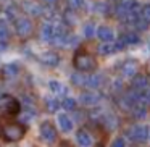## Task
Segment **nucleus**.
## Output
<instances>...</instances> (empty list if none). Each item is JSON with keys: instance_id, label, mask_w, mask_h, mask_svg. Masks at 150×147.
Listing matches in <instances>:
<instances>
[{"instance_id": "obj_4", "label": "nucleus", "mask_w": 150, "mask_h": 147, "mask_svg": "<svg viewBox=\"0 0 150 147\" xmlns=\"http://www.w3.org/2000/svg\"><path fill=\"white\" fill-rule=\"evenodd\" d=\"M149 131L150 129L145 124H136V126H132L127 131V136H129V139L134 141V142H145V141L149 139Z\"/></svg>"}, {"instance_id": "obj_27", "label": "nucleus", "mask_w": 150, "mask_h": 147, "mask_svg": "<svg viewBox=\"0 0 150 147\" xmlns=\"http://www.w3.org/2000/svg\"><path fill=\"white\" fill-rule=\"evenodd\" d=\"M139 16L142 18V20H145L147 23L150 24V4H147V5H144V7H140Z\"/></svg>"}, {"instance_id": "obj_6", "label": "nucleus", "mask_w": 150, "mask_h": 147, "mask_svg": "<svg viewBox=\"0 0 150 147\" xmlns=\"http://www.w3.org/2000/svg\"><path fill=\"white\" fill-rule=\"evenodd\" d=\"M120 71H121V76H123V78H134V76L139 73V63H137L136 60L129 58L121 65Z\"/></svg>"}, {"instance_id": "obj_24", "label": "nucleus", "mask_w": 150, "mask_h": 147, "mask_svg": "<svg viewBox=\"0 0 150 147\" xmlns=\"http://www.w3.org/2000/svg\"><path fill=\"white\" fill-rule=\"evenodd\" d=\"M60 105H62L65 110L73 111V110H76V105H78V104H76V99H73V97H65V99H63V102H62Z\"/></svg>"}, {"instance_id": "obj_35", "label": "nucleus", "mask_w": 150, "mask_h": 147, "mask_svg": "<svg viewBox=\"0 0 150 147\" xmlns=\"http://www.w3.org/2000/svg\"><path fill=\"white\" fill-rule=\"evenodd\" d=\"M0 11H2V8H0Z\"/></svg>"}, {"instance_id": "obj_30", "label": "nucleus", "mask_w": 150, "mask_h": 147, "mask_svg": "<svg viewBox=\"0 0 150 147\" xmlns=\"http://www.w3.org/2000/svg\"><path fill=\"white\" fill-rule=\"evenodd\" d=\"M65 20H66V23H68V24L78 23V18L73 15V10H69V11H66V13H65Z\"/></svg>"}, {"instance_id": "obj_22", "label": "nucleus", "mask_w": 150, "mask_h": 147, "mask_svg": "<svg viewBox=\"0 0 150 147\" xmlns=\"http://www.w3.org/2000/svg\"><path fill=\"white\" fill-rule=\"evenodd\" d=\"M97 50H98V53H100V55H103V57L111 55V53H116V52H115V45H113L111 42H103V44H100Z\"/></svg>"}, {"instance_id": "obj_33", "label": "nucleus", "mask_w": 150, "mask_h": 147, "mask_svg": "<svg viewBox=\"0 0 150 147\" xmlns=\"http://www.w3.org/2000/svg\"><path fill=\"white\" fill-rule=\"evenodd\" d=\"M57 2H58V0H44V4H45L47 7H53Z\"/></svg>"}, {"instance_id": "obj_17", "label": "nucleus", "mask_w": 150, "mask_h": 147, "mask_svg": "<svg viewBox=\"0 0 150 147\" xmlns=\"http://www.w3.org/2000/svg\"><path fill=\"white\" fill-rule=\"evenodd\" d=\"M5 113L8 115V116H18V115L21 113V104L18 102V99L13 97V100L8 104L7 110H5Z\"/></svg>"}, {"instance_id": "obj_16", "label": "nucleus", "mask_w": 150, "mask_h": 147, "mask_svg": "<svg viewBox=\"0 0 150 147\" xmlns=\"http://www.w3.org/2000/svg\"><path fill=\"white\" fill-rule=\"evenodd\" d=\"M23 7H24V11H26V13H31L33 16H40V15H44V8L40 7V5L34 4V2H24Z\"/></svg>"}, {"instance_id": "obj_20", "label": "nucleus", "mask_w": 150, "mask_h": 147, "mask_svg": "<svg viewBox=\"0 0 150 147\" xmlns=\"http://www.w3.org/2000/svg\"><path fill=\"white\" fill-rule=\"evenodd\" d=\"M121 39H123L124 44H126V47L127 45H134V44H139L140 42V37H139V34H137V33H126V34H123V36H121Z\"/></svg>"}, {"instance_id": "obj_11", "label": "nucleus", "mask_w": 150, "mask_h": 147, "mask_svg": "<svg viewBox=\"0 0 150 147\" xmlns=\"http://www.w3.org/2000/svg\"><path fill=\"white\" fill-rule=\"evenodd\" d=\"M147 86H150V81L145 75H136L132 78V89L134 91H142Z\"/></svg>"}, {"instance_id": "obj_25", "label": "nucleus", "mask_w": 150, "mask_h": 147, "mask_svg": "<svg viewBox=\"0 0 150 147\" xmlns=\"http://www.w3.org/2000/svg\"><path fill=\"white\" fill-rule=\"evenodd\" d=\"M11 100H13V97H11L10 94H2V95H0V110H2V111L7 110L8 104H10Z\"/></svg>"}, {"instance_id": "obj_5", "label": "nucleus", "mask_w": 150, "mask_h": 147, "mask_svg": "<svg viewBox=\"0 0 150 147\" xmlns=\"http://www.w3.org/2000/svg\"><path fill=\"white\" fill-rule=\"evenodd\" d=\"M100 99H102V95L98 94V92H95L94 89L84 91L79 95V102H81L82 105H86V107H94V105H97L98 102H100Z\"/></svg>"}, {"instance_id": "obj_32", "label": "nucleus", "mask_w": 150, "mask_h": 147, "mask_svg": "<svg viewBox=\"0 0 150 147\" xmlns=\"http://www.w3.org/2000/svg\"><path fill=\"white\" fill-rule=\"evenodd\" d=\"M110 147H126V141H124L123 137H116V139L111 142Z\"/></svg>"}, {"instance_id": "obj_29", "label": "nucleus", "mask_w": 150, "mask_h": 147, "mask_svg": "<svg viewBox=\"0 0 150 147\" xmlns=\"http://www.w3.org/2000/svg\"><path fill=\"white\" fill-rule=\"evenodd\" d=\"M134 26H136V29H137V31H147V29H149V23H147L145 20H142L140 16L136 20Z\"/></svg>"}, {"instance_id": "obj_15", "label": "nucleus", "mask_w": 150, "mask_h": 147, "mask_svg": "<svg viewBox=\"0 0 150 147\" xmlns=\"http://www.w3.org/2000/svg\"><path fill=\"white\" fill-rule=\"evenodd\" d=\"M49 87H50V91H52V94L55 95V97H60V95L66 94V86L60 81H55V79H52V81L49 82Z\"/></svg>"}, {"instance_id": "obj_23", "label": "nucleus", "mask_w": 150, "mask_h": 147, "mask_svg": "<svg viewBox=\"0 0 150 147\" xmlns=\"http://www.w3.org/2000/svg\"><path fill=\"white\" fill-rule=\"evenodd\" d=\"M71 82H73V86L82 87V86H86V76L82 75L81 71H79V73H73V75H71Z\"/></svg>"}, {"instance_id": "obj_28", "label": "nucleus", "mask_w": 150, "mask_h": 147, "mask_svg": "<svg viewBox=\"0 0 150 147\" xmlns=\"http://www.w3.org/2000/svg\"><path fill=\"white\" fill-rule=\"evenodd\" d=\"M66 4H68L69 10L76 11V10H79V8H82V5H84V0H66Z\"/></svg>"}, {"instance_id": "obj_12", "label": "nucleus", "mask_w": 150, "mask_h": 147, "mask_svg": "<svg viewBox=\"0 0 150 147\" xmlns=\"http://www.w3.org/2000/svg\"><path fill=\"white\" fill-rule=\"evenodd\" d=\"M76 141L81 147H91L92 146V136L86 129H79L76 133Z\"/></svg>"}, {"instance_id": "obj_10", "label": "nucleus", "mask_w": 150, "mask_h": 147, "mask_svg": "<svg viewBox=\"0 0 150 147\" xmlns=\"http://www.w3.org/2000/svg\"><path fill=\"white\" fill-rule=\"evenodd\" d=\"M57 123H58L60 129H62L63 133H71L73 128H74L73 120L69 118V115H66V113H60L58 116H57Z\"/></svg>"}, {"instance_id": "obj_19", "label": "nucleus", "mask_w": 150, "mask_h": 147, "mask_svg": "<svg viewBox=\"0 0 150 147\" xmlns=\"http://www.w3.org/2000/svg\"><path fill=\"white\" fill-rule=\"evenodd\" d=\"M2 71H4L5 78H15V76H18V73H20V68H18V65H15V63H8V65H5L4 68H2Z\"/></svg>"}, {"instance_id": "obj_1", "label": "nucleus", "mask_w": 150, "mask_h": 147, "mask_svg": "<svg viewBox=\"0 0 150 147\" xmlns=\"http://www.w3.org/2000/svg\"><path fill=\"white\" fill-rule=\"evenodd\" d=\"M26 134V126L16 121H8L5 124H0V137L5 142H16L21 141Z\"/></svg>"}, {"instance_id": "obj_3", "label": "nucleus", "mask_w": 150, "mask_h": 147, "mask_svg": "<svg viewBox=\"0 0 150 147\" xmlns=\"http://www.w3.org/2000/svg\"><path fill=\"white\" fill-rule=\"evenodd\" d=\"M39 134H40V137H42V141L44 142H47V144H53L57 141V129H55V126H53L50 121H44V123H40V126H39Z\"/></svg>"}, {"instance_id": "obj_8", "label": "nucleus", "mask_w": 150, "mask_h": 147, "mask_svg": "<svg viewBox=\"0 0 150 147\" xmlns=\"http://www.w3.org/2000/svg\"><path fill=\"white\" fill-rule=\"evenodd\" d=\"M40 62L44 63V65L47 66H57L60 63V55L57 52H53V50H47V52L40 53Z\"/></svg>"}, {"instance_id": "obj_7", "label": "nucleus", "mask_w": 150, "mask_h": 147, "mask_svg": "<svg viewBox=\"0 0 150 147\" xmlns=\"http://www.w3.org/2000/svg\"><path fill=\"white\" fill-rule=\"evenodd\" d=\"M15 28H16V34L21 36V37H26V36H29V34L33 33V23H31V20H28V18L16 20Z\"/></svg>"}, {"instance_id": "obj_31", "label": "nucleus", "mask_w": 150, "mask_h": 147, "mask_svg": "<svg viewBox=\"0 0 150 147\" xmlns=\"http://www.w3.org/2000/svg\"><path fill=\"white\" fill-rule=\"evenodd\" d=\"M8 39V29L5 26H0V42L5 44V40ZM7 45V44H5Z\"/></svg>"}, {"instance_id": "obj_13", "label": "nucleus", "mask_w": 150, "mask_h": 147, "mask_svg": "<svg viewBox=\"0 0 150 147\" xmlns=\"http://www.w3.org/2000/svg\"><path fill=\"white\" fill-rule=\"evenodd\" d=\"M40 39L44 42H52L53 39V24L52 23H44L42 28H40Z\"/></svg>"}, {"instance_id": "obj_26", "label": "nucleus", "mask_w": 150, "mask_h": 147, "mask_svg": "<svg viewBox=\"0 0 150 147\" xmlns=\"http://www.w3.org/2000/svg\"><path fill=\"white\" fill-rule=\"evenodd\" d=\"M95 26L92 23H87L84 28H82V33H84V37H87V39H91V37H94L95 36Z\"/></svg>"}, {"instance_id": "obj_14", "label": "nucleus", "mask_w": 150, "mask_h": 147, "mask_svg": "<svg viewBox=\"0 0 150 147\" xmlns=\"http://www.w3.org/2000/svg\"><path fill=\"white\" fill-rule=\"evenodd\" d=\"M103 84V76L102 75H89L86 76V86L91 89H98Z\"/></svg>"}, {"instance_id": "obj_18", "label": "nucleus", "mask_w": 150, "mask_h": 147, "mask_svg": "<svg viewBox=\"0 0 150 147\" xmlns=\"http://www.w3.org/2000/svg\"><path fill=\"white\" fill-rule=\"evenodd\" d=\"M60 107H62V105H60V100L55 97V95L45 99V108H47V111H50V113H57Z\"/></svg>"}, {"instance_id": "obj_9", "label": "nucleus", "mask_w": 150, "mask_h": 147, "mask_svg": "<svg viewBox=\"0 0 150 147\" xmlns=\"http://www.w3.org/2000/svg\"><path fill=\"white\" fill-rule=\"evenodd\" d=\"M95 36L102 40V42H111L115 39V31L111 29L110 26H98L97 31H95Z\"/></svg>"}, {"instance_id": "obj_21", "label": "nucleus", "mask_w": 150, "mask_h": 147, "mask_svg": "<svg viewBox=\"0 0 150 147\" xmlns=\"http://www.w3.org/2000/svg\"><path fill=\"white\" fill-rule=\"evenodd\" d=\"M132 116L136 118V120H142V118H145L147 116V108H145V105H140V104H136L132 108Z\"/></svg>"}, {"instance_id": "obj_34", "label": "nucleus", "mask_w": 150, "mask_h": 147, "mask_svg": "<svg viewBox=\"0 0 150 147\" xmlns=\"http://www.w3.org/2000/svg\"><path fill=\"white\" fill-rule=\"evenodd\" d=\"M149 139H150V131H149Z\"/></svg>"}, {"instance_id": "obj_2", "label": "nucleus", "mask_w": 150, "mask_h": 147, "mask_svg": "<svg viewBox=\"0 0 150 147\" xmlns=\"http://www.w3.org/2000/svg\"><path fill=\"white\" fill-rule=\"evenodd\" d=\"M74 68L81 73H92L97 68V62L94 60V57L91 53L79 50L74 55Z\"/></svg>"}]
</instances>
